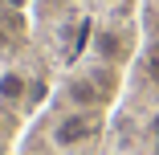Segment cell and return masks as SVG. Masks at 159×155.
<instances>
[{
	"mask_svg": "<svg viewBox=\"0 0 159 155\" xmlns=\"http://www.w3.org/2000/svg\"><path fill=\"white\" fill-rule=\"evenodd\" d=\"M4 4H16V8H20V4H25V0H4Z\"/></svg>",
	"mask_w": 159,
	"mask_h": 155,
	"instance_id": "obj_7",
	"label": "cell"
},
{
	"mask_svg": "<svg viewBox=\"0 0 159 155\" xmlns=\"http://www.w3.org/2000/svg\"><path fill=\"white\" fill-rule=\"evenodd\" d=\"M29 90H33V82H29L25 70H4V74H0V102H4V106L29 102Z\"/></svg>",
	"mask_w": 159,
	"mask_h": 155,
	"instance_id": "obj_4",
	"label": "cell"
},
{
	"mask_svg": "<svg viewBox=\"0 0 159 155\" xmlns=\"http://www.w3.org/2000/svg\"><path fill=\"white\" fill-rule=\"evenodd\" d=\"M94 135H98V114H94V110H74L66 118H57V127H53V143L66 147V151L90 143Z\"/></svg>",
	"mask_w": 159,
	"mask_h": 155,
	"instance_id": "obj_2",
	"label": "cell"
},
{
	"mask_svg": "<svg viewBox=\"0 0 159 155\" xmlns=\"http://www.w3.org/2000/svg\"><path fill=\"white\" fill-rule=\"evenodd\" d=\"M4 45H8V29L0 25V49H4Z\"/></svg>",
	"mask_w": 159,
	"mask_h": 155,
	"instance_id": "obj_6",
	"label": "cell"
},
{
	"mask_svg": "<svg viewBox=\"0 0 159 155\" xmlns=\"http://www.w3.org/2000/svg\"><path fill=\"white\" fill-rule=\"evenodd\" d=\"M114 94V70H98V74H82L70 82V102L78 110H98L106 106Z\"/></svg>",
	"mask_w": 159,
	"mask_h": 155,
	"instance_id": "obj_1",
	"label": "cell"
},
{
	"mask_svg": "<svg viewBox=\"0 0 159 155\" xmlns=\"http://www.w3.org/2000/svg\"><path fill=\"white\" fill-rule=\"evenodd\" d=\"M151 135H155V143H159V110L151 114Z\"/></svg>",
	"mask_w": 159,
	"mask_h": 155,
	"instance_id": "obj_5",
	"label": "cell"
},
{
	"mask_svg": "<svg viewBox=\"0 0 159 155\" xmlns=\"http://www.w3.org/2000/svg\"><path fill=\"white\" fill-rule=\"evenodd\" d=\"M4 127H8V122H4V114H0V131H4Z\"/></svg>",
	"mask_w": 159,
	"mask_h": 155,
	"instance_id": "obj_8",
	"label": "cell"
},
{
	"mask_svg": "<svg viewBox=\"0 0 159 155\" xmlns=\"http://www.w3.org/2000/svg\"><path fill=\"white\" fill-rule=\"evenodd\" d=\"M94 53H98L106 66H122V61L131 57V33H122V29H102V33H94Z\"/></svg>",
	"mask_w": 159,
	"mask_h": 155,
	"instance_id": "obj_3",
	"label": "cell"
},
{
	"mask_svg": "<svg viewBox=\"0 0 159 155\" xmlns=\"http://www.w3.org/2000/svg\"><path fill=\"white\" fill-rule=\"evenodd\" d=\"M106 4H122V0H106Z\"/></svg>",
	"mask_w": 159,
	"mask_h": 155,
	"instance_id": "obj_9",
	"label": "cell"
}]
</instances>
